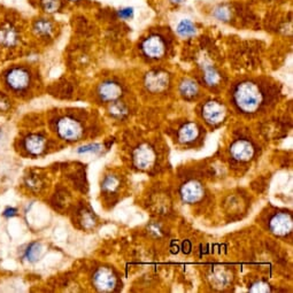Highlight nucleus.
Segmentation results:
<instances>
[{"instance_id":"nucleus-9","label":"nucleus","mask_w":293,"mask_h":293,"mask_svg":"<svg viewBox=\"0 0 293 293\" xmlns=\"http://www.w3.org/2000/svg\"><path fill=\"white\" fill-rule=\"evenodd\" d=\"M181 195L183 201L188 203H194L202 198L203 188L198 182H188V183L182 186Z\"/></svg>"},{"instance_id":"nucleus-6","label":"nucleus","mask_w":293,"mask_h":293,"mask_svg":"<svg viewBox=\"0 0 293 293\" xmlns=\"http://www.w3.org/2000/svg\"><path fill=\"white\" fill-rule=\"evenodd\" d=\"M292 217L288 213H277L269 221L270 231L278 237H284L292 231Z\"/></svg>"},{"instance_id":"nucleus-15","label":"nucleus","mask_w":293,"mask_h":293,"mask_svg":"<svg viewBox=\"0 0 293 293\" xmlns=\"http://www.w3.org/2000/svg\"><path fill=\"white\" fill-rule=\"evenodd\" d=\"M180 92L186 99H193L199 95V86L193 79L186 78L180 85Z\"/></svg>"},{"instance_id":"nucleus-20","label":"nucleus","mask_w":293,"mask_h":293,"mask_svg":"<svg viewBox=\"0 0 293 293\" xmlns=\"http://www.w3.org/2000/svg\"><path fill=\"white\" fill-rule=\"evenodd\" d=\"M119 186H120V180L118 179V177L107 176L104 181L103 189L104 191H106V192L112 193L119 189Z\"/></svg>"},{"instance_id":"nucleus-12","label":"nucleus","mask_w":293,"mask_h":293,"mask_svg":"<svg viewBox=\"0 0 293 293\" xmlns=\"http://www.w3.org/2000/svg\"><path fill=\"white\" fill-rule=\"evenodd\" d=\"M134 160L136 166L140 169H148L155 161L154 151L150 146H141L138 150H136Z\"/></svg>"},{"instance_id":"nucleus-1","label":"nucleus","mask_w":293,"mask_h":293,"mask_svg":"<svg viewBox=\"0 0 293 293\" xmlns=\"http://www.w3.org/2000/svg\"><path fill=\"white\" fill-rule=\"evenodd\" d=\"M233 103L243 113L253 114L263 107L267 101V91L256 81H243L233 89Z\"/></svg>"},{"instance_id":"nucleus-25","label":"nucleus","mask_w":293,"mask_h":293,"mask_svg":"<svg viewBox=\"0 0 293 293\" xmlns=\"http://www.w3.org/2000/svg\"><path fill=\"white\" fill-rule=\"evenodd\" d=\"M98 146L99 145H90V146H85V148H82V150H79L78 152H81V153H84V152H95V151L97 150H99V149H97Z\"/></svg>"},{"instance_id":"nucleus-10","label":"nucleus","mask_w":293,"mask_h":293,"mask_svg":"<svg viewBox=\"0 0 293 293\" xmlns=\"http://www.w3.org/2000/svg\"><path fill=\"white\" fill-rule=\"evenodd\" d=\"M30 75L22 68L12 69L7 75V83L14 90H23L29 85Z\"/></svg>"},{"instance_id":"nucleus-28","label":"nucleus","mask_w":293,"mask_h":293,"mask_svg":"<svg viewBox=\"0 0 293 293\" xmlns=\"http://www.w3.org/2000/svg\"><path fill=\"white\" fill-rule=\"evenodd\" d=\"M72 2H79V0H72Z\"/></svg>"},{"instance_id":"nucleus-21","label":"nucleus","mask_w":293,"mask_h":293,"mask_svg":"<svg viewBox=\"0 0 293 293\" xmlns=\"http://www.w3.org/2000/svg\"><path fill=\"white\" fill-rule=\"evenodd\" d=\"M41 245L38 243H33L31 245L28 247V250L25 252V257L29 261H35L38 259L39 254H41Z\"/></svg>"},{"instance_id":"nucleus-26","label":"nucleus","mask_w":293,"mask_h":293,"mask_svg":"<svg viewBox=\"0 0 293 293\" xmlns=\"http://www.w3.org/2000/svg\"><path fill=\"white\" fill-rule=\"evenodd\" d=\"M16 214V210L15 208H11V207H8L7 210L4 212V215H5L6 217H11V216H14Z\"/></svg>"},{"instance_id":"nucleus-14","label":"nucleus","mask_w":293,"mask_h":293,"mask_svg":"<svg viewBox=\"0 0 293 293\" xmlns=\"http://www.w3.org/2000/svg\"><path fill=\"white\" fill-rule=\"evenodd\" d=\"M45 138L38 135H31L26 137V139L24 140V146L26 151L34 155L41 154L44 151V148H45Z\"/></svg>"},{"instance_id":"nucleus-23","label":"nucleus","mask_w":293,"mask_h":293,"mask_svg":"<svg viewBox=\"0 0 293 293\" xmlns=\"http://www.w3.org/2000/svg\"><path fill=\"white\" fill-rule=\"evenodd\" d=\"M118 14L122 20H130V19H132V17H134V8L132 7L122 8V10H120L118 12Z\"/></svg>"},{"instance_id":"nucleus-3","label":"nucleus","mask_w":293,"mask_h":293,"mask_svg":"<svg viewBox=\"0 0 293 293\" xmlns=\"http://www.w3.org/2000/svg\"><path fill=\"white\" fill-rule=\"evenodd\" d=\"M56 131L66 140H77L83 134V128L77 120L66 116L57 121Z\"/></svg>"},{"instance_id":"nucleus-2","label":"nucleus","mask_w":293,"mask_h":293,"mask_svg":"<svg viewBox=\"0 0 293 293\" xmlns=\"http://www.w3.org/2000/svg\"><path fill=\"white\" fill-rule=\"evenodd\" d=\"M141 51L149 59H161V57L165 56L167 52V43L165 38L160 36V35H151L141 43Z\"/></svg>"},{"instance_id":"nucleus-16","label":"nucleus","mask_w":293,"mask_h":293,"mask_svg":"<svg viewBox=\"0 0 293 293\" xmlns=\"http://www.w3.org/2000/svg\"><path fill=\"white\" fill-rule=\"evenodd\" d=\"M17 41L16 31L11 26H4L0 29V44L4 46H13Z\"/></svg>"},{"instance_id":"nucleus-22","label":"nucleus","mask_w":293,"mask_h":293,"mask_svg":"<svg viewBox=\"0 0 293 293\" xmlns=\"http://www.w3.org/2000/svg\"><path fill=\"white\" fill-rule=\"evenodd\" d=\"M60 5H61L60 0H42L43 10L46 13H50V14L59 11Z\"/></svg>"},{"instance_id":"nucleus-7","label":"nucleus","mask_w":293,"mask_h":293,"mask_svg":"<svg viewBox=\"0 0 293 293\" xmlns=\"http://www.w3.org/2000/svg\"><path fill=\"white\" fill-rule=\"evenodd\" d=\"M230 154L231 157L239 162L250 161L254 155V146L250 141L239 139L231 145L230 148Z\"/></svg>"},{"instance_id":"nucleus-5","label":"nucleus","mask_w":293,"mask_h":293,"mask_svg":"<svg viewBox=\"0 0 293 293\" xmlns=\"http://www.w3.org/2000/svg\"><path fill=\"white\" fill-rule=\"evenodd\" d=\"M93 284L99 291H112L116 287L118 277L112 269L99 268L93 274Z\"/></svg>"},{"instance_id":"nucleus-19","label":"nucleus","mask_w":293,"mask_h":293,"mask_svg":"<svg viewBox=\"0 0 293 293\" xmlns=\"http://www.w3.org/2000/svg\"><path fill=\"white\" fill-rule=\"evenodd\" d=\"M34 28H35V31H36L38 35H41V36H50L53 30L51 22L47 20H44V19L38 20L36 23H35Z\"/></svg>"},{"instance_id":"nucleus-18","label":"nucleus","mask_w":293,"mask_h":293,"mask_svg":"<svg viewBox=\"0 0 293 293\" xmlns=\"http://www.w3.org/2000/svg\"><path fill=\"white\" fill-rule=\"evenodd\" d=\"M221 79L220 73L214 67H206L203 72V81L207 85H217Z\"/></svg>"},{"instance_id":"nucleus-17","label":"nucleus","mask_w":293,"mask_h":293,"mask_svg":"<svg viewBox=\"0 0 293 293\" xmlns=\"http://www.w3.org/2000/svg\"><path fill=\"white\" fill-rule=\"evenodd\" d=\"M176 30L177 34L184 38L192 37L194 36L195 33H197V28H195V25L190 20H182L179 25H177Z\"/></svg>"},{"instance_id":"nucleus-27","label":"nucleus","mask_w":293,"mask_h":293,"mask_svg":"<svg viewBox=\"0 0 293 293\" xmlns=\"http://www.w3.org/2000/svg\"><path fill=\"white\" fill-rule=\"evenodd\" d=\"M184 0H171V3H175V4H181V3H183Z\"/></svg>"},{"instance_id":"nucleus-24","label":"nucleus","mask_w":293,"mask_h":293,"mask_svg":"<svg viewBox=\"0 0 293 293\" xmlns=\"http://www.w3.org/2000/svg\"><path fill=\"white\" fill-rule=\"evenodd\" d=\"M226 13H228V11L224 10V8H220V10L215 12V16L219 20H226L228 19V14H226Z\"/></svg>"},{"instance_id":"nucleus-11","label":"nucleus","mask_w":293,"mask_h":293,"mask_svg":"<svg viewBox=\"0 0 293 293\" xmlns=\"http://www.w3.org/2000/svg\"><path fill=\"white\" fill-rule=\"evenodd\" d=\"M123 89L119 82L106 81L99 86L98 93L104 101H115L122 96Z\"/></svg>"},{"instance_id":"nucleus-8","label":"nucleus","mask_w":293,"mask_h":293,"mask_svg":"<svg viewBox=\"0 0 293 293\" xmlns=\"http://www.w3.org/2000/svg\"><path fill=\"white\" fill-rule=\"evenodd\" d=\"M145 84L151 92H161L169 84V76L165 72H151L146 76Z\"/></svg>"},{"instance_id":"nucleus-13","label":"nucleus","mask_w":293,"mask_h":293,"mask_svg":"<svg viewBox=\"0 0 293 293\" xmlns=\"http://www.w3.org/2000/svg\"><path fill=\"white\" fill-rule=\"evenodd\" d=\"M199 136V127L195 123H186L180 129L179 138L182 143L190 144L192 141L197 140Z\"/></svg>"},{"instance_id":"nucleus-4","label":"nucleus","mask_w":293,"mask_h":293,"mask_svg":"<svg viewBox=\"0 0 293 293\" xmlns=\"http://www.w3.org/2000/svg\"><path fill=\"white\" fill-rule=\"evenodd\" d=\"M202 118L208 124L216 126L223 121L226 114L225 106L220 101L210 100L202 106Z\"/></svg>"}]
</instances>
